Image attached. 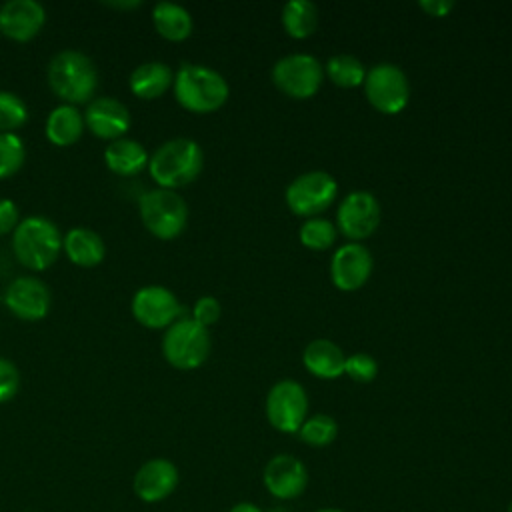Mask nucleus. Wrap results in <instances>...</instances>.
Masks as SVG:
<instances>
[{"mask_svg":"<svg viewBox=\"0 0 512 512\" xmlns=\"http://www.w3.org/2000/svg\"><path fill=\"white\" fill-rule=\"evenodd\" d=\"M46 24V10L36 0H8L0 6V32L16 42H28Z\"/></svg>","mask_w":512,"mask_h":512,"instance_id":"f3484780","label":"nucleus"},{"mask_svg":"<svg viewBox=\"0 0 512 512\" xmlns=\"http://www.w3.org/2000/svg\"><path fill=\"white\" fill-rule=\"evenodd\" d=\"M4 304L20 320H42L52 304L50 288L36 276H18L6 286Z\"/></svg>","mask_w":512,"mask_h":512,"instance_id":"f8f14e48","label":"nucleus"},{"mask_svg":"<svg viewBox=\"0 0 512 512\" xmlns=\"http://www.w3.org/2000/svg\"><path fill=\"white\" fill-rule=\"evenodd\" d=\"M326 74L340 88H356L364 84V78H366V70L362 62L350 54L332 56L326 64Z\"/></svg>","mask_w":512,"mask_h":512,"instance_id":"a878e982","label":"nucleus"},{"mask_svg":"<svg viewBox=\"0 0 512 512\" xmlns=\"http://www.w3.org/2000/svg\"><path fill=\"white\" fill-rule=\"evenodd\" d=\"M418 6H420L426 14L434 16V18H444V16H448V12H450L456 4L450 2V0H420Z\"/></svg>","mask_w":512,"mask_h":512,"instance_id":"f704fd0d","label":"nucleus"},{"mask_svg":"<svg viewBox=\"0 0 512 512\" xmlns=\"http://www.w3.org/2000/svg\"><path fill=\"white\" fill-rule=\"evenodd\" d=\"M20 388V372L16 364L0 356V404L12 400Z\"/></svg>","mask_w":512,"mask_h":512,"instance_id":"2f4dec72","label":"nucleus"},{"mask_svg":"<svg viewBox=\"0 0 512 512\" xmlns=\"http://www.w3.org/2000/svg\"><path fill=\"white\" fill-rule=\"evenodd\" d=\"M28 120L26 102L10 90H0V134H16Z\"/></svg>","mask_w":512,"mask_h":512,"instance_id":"bb28decb","label":"nucleus"},{"mask_svg":"<svg viewBox=\"0 0 512 512\" xmlns=\"http://www.w3.org/2000/svg\"><path fill=\"white\" fill-rule=\"evenodd\" d=\"M372 256L360 242L340 246L330 262V278L342 292H354L366 284L372 274Z\"/></svg>","mask_w":512,"mask_h":512,"instance_id":"4468645a","label":"nucleus"},{"mask_svg":"<svg viewBox=\"0 0 512 512\" xmlns=\"http://www.w3.org/2000/svg\"><path fill=\"white\" fill-rule=\"evenodd\" d=\"M268 512H290V510L284 508V506H276V508H272V510H268Z\"/></svg>","mask_w":512,"mask_h":512,"instance_id":"58836bf2","label":"nucleus"},{"mask_svg":"<svg viewBox=\"0 0 512 512\" xmlns=\"http://www.w3.org/2000/svg\"><path fill=\"white\" fill-rule=\"evenodd\" d=\"M228 512H262V510L252 502H238Z\"/></svg>","mask_w":512,"mask_h":512,"instance_id":"e433bc0d","label":"nucleus"},{"mask_svg":"<svg viewBox=\"0 0 512 512\" xmlns=\"http://www.w3.org/2000/svg\"><path fill=\"white\" fill-rule=\"evenodd\" d=\"M338 228L350 240L368 238L380 222V204L366 190L350 192L338 208Z\"/></svg>","mask_w":512,"mask_h":512,"instance_id":"ddd939ff","label":"nucleus"},{"mask_svg":"<svg viewBox=\"0 0 512 512\" xmlns=\"http://www.w3.org/2000/svg\"><path fill=\"white\" fill-rule=\"evenodd\" d=\"M84 116L72 104H58L46 118V138L54 146H72L84 132Z\"/></svg>","mask_w":512,"mask_h":512,"instance_id":"5701e85b","label":"nucleus"},{"mask_svg":"<svg viewBox=\"0 0 512 512\" xmlns=\"http://www.w3.org/2000/svg\"><path fill=\"white\" fill-rule=\"evenodd\" d=\"M282 24L288 36L302 40L314 34L318 24V10L308 0H290L282 8Z\"/></svg>","mask_w":512,"mask_h":512,"instance_id":"393cba45","label":"nucleus"},{"mask_svg":"<svg viewBox=\"0 0 512 512\" xmlns=\"http://www.w3.org/2000/svg\"><path fill=\"white\" fill-rule=\"evenodd\" d=\"M364 92L368 102L382 114H398L410 98L406 74L394 64H378L366 72Z\"/></svg>","mask_w":512,"mask_h":512,"instance_id":"6e6552de","label":"nucleus"},{"mask_svg":"<svg viewBox=\"0 0 512 512\" xmlns=\"http://www.w3.org/2000/svg\"><path fill=\"white\" fill-rule=\"evenodd\" d=\"M26 160V148L18 134H0V180L14 176Z\"/></svg>","mask_w":512,"mask_h":512,"instance_id":"c756f323","label":"nucleus"},{"mask_svg":"<svg viewBox=\"0 0 512 512\" xmlns=\"http://www.w3.org/2000/svg\"><path fill=\"white\" fill-rule=\"evenodd\" d=\"M302 362L306 370L318 378L330 380L344 374V362L346 356L338 344L326 338L312 340L302 354Z\"/></svg>","mask_w":512,"mask_h":512,"instance_id":"4be33fe9","label":"nucleus"},{"mask_svg":"<svg viewBox=\"0 0 512 512\" xmlns=\"http://www.w3.org/2000/svg\"><path fill=\"white\" fill-rule=\"evenodd\" d=\"M298 434H300L302 442H306L308 446L320 448V446H328L336 438L338 424L328 414H314L304 420Z\"/></svg>","mask_w":512,"mask_h":512,"instance_id":"cd10ccee","label":"nucleus"},{"mask_svg":"<svg viewBox=\"0 0 512 512\" xmlns=\"http://www.w3.org/2000/svg\"><path fill=\"white\" fill-rule=\"evenodd\" d=\"M314 512H344V510H338V508H318Z\"/></svg>","mask_w":512,"mask_h":512,"instance_id":"4c0bfd02","label":"nucleus"},{"mask_svg":"<svg viewBox=\"0 0 512 512\" xmlns=\"http://www.w3.org/2000/svg\"><path fill=\"white\" fill-rule=\"evenodd\" d=\"M148 152L134 138H118L112 140L104 150V162L110 172L118 176H136L144 168H148Z\"/></svg>","mask_w":512,"mask_h":512,"instance_id":"412c9836","label":"nucleus"},{"mask_svg":"<svg viewBox=\"0 0 512 512\" xmlns=\"http://www.w3.org/2000/svg\"><path fill=\"white\" fill-rule=\"evenodd\" d=\"M174 96L178 104L196 114H210L222 108L230 88L224 76L202 64H182L174 74Z\"/></svg>","mask_w":512,"mask_h":512,"instance_id":"7ed1b4c3","label":"nucleus"},{"mask_svg":"<svg viewBox=\"0 0 512 512\" xmlns=\"http://www.w3.org/2000/svg\"><path fill=\"white\" fill-rule=\"evenodd\" d=\"M130 310L138 324L152 330L168 328L182 314V306L176 294L160 284H148L138 288L132 296Z\"/></svg>","mask_w":512,"mask_h":512,"instance_id":"9b49d317","label":"nucleus"},{"mask_svg":"<svg viewBox=\"0 0 512 512\" xmlns=\"http://www.w3.org/2000/svg\"><path fill=\"white\" fill-rule=\"evenodd\" d=\"M62 234L46 216H28L20 220L12 234L16 260L28 270H46L62 252Z\"/></svg>","mask_w":512,"mask_h":512,"instance_id":"20e7f679","label":"nucleus"},{"mask_svg":"<svg viewBox=\"0 0 512 512\" xmlns=\"http://www.w3.org/2000/svg\"><path fill=\"white\" fill-rule=\"evenodd\" d=\"M344 374H348L358 384L372 382L376 378V374H378V362L370 354L356 352L352 356H346Z\"/></svg>","mask_w":512,"mask_h":512,"instance_id":"7c9ffc66","label":"nucleus"},{"mask_svg":"<svg viewBox=\"0 0 512 512\" xmlns=\"http://www.w3.org/2000/svg\"><path fill=\"white\" fill-rule=\"evenodd\" d=\"M152 22L156 32L170 40V42H182L192 34L194 22L190 12L174 2H158L152 8Z\"/></svg>","mask_w":512,"mask_h":512,"instance_id":"b1692460","label":"nucleus"},{"mask_svg":"<svg viewBox=\"0 0 512 512\" xmlns=\"http://www.w3.org/2000/svg\"><path fill=\"white\" fill-rule=\"evenodd\" d=\"M272 80L286 96L306 100L318 92L324 80V68L310 54H290L274 64Z\"/></svg>","mask_w":512,"mask_h":512,"instance_id":"0eeeda50","label":"nucleus"},{"mask_svg":"<svg viewBox=\"0 0 512 512\" xmlns=\"http://www.w3.org/2000/svg\"><path fill=\"white\" fill-rule=\"evenodd\" d=\"M162 354L166 362L178 370H194L202 366L210 354L208 328L192 318H178L162 336Z\"/></svg>","mask_w":512,"mask_h":512,"instance_id":"423d86ee","label":"nucleus"},{"mask_svg":"<svg viewBox=\"0 0 512 512\" xmlns=\"http://www.w3.org/2000/svg\"><path fill=\"white\" fill-rule=\"evenodd\" d=\"M138 212L144 228L160 240H174L184 232L188 222L184 198L168 188L146 190L138 198Z\"/></svg>","mask_w":512,"mask_h":512,"instance_id":"39448f33","label":"nucleus"},{"mask_svg":"<svg viewBox=\"0 0 512 512\" xmlns=\"http://www.w3.org/2000/svg\"><path fill=\"white\" fill-rule=\"evenodd\" d=\"M48 84L62 104L90 102L98 86V70L90 56L80 50H62L48 64Z\"/></svg>","mask_w":512,"mask_h":512,"instance_id":"f03ea898","label":"nucleus"},{"mask_svg":"<svg viewBox=\"0 0 512 512\" xmlns=\"http://www.w3.org/2000/svg\"><path fill=\"white\" fill-rule=\"evenodd\" d=\"M220 302L214 298V296H202L194 302V308H192V320L198 322L200 326L208 328L212 324L218 322L220 318Z\"/></svg>","mask_w":512,"mask_h":512,"instance_id":"473e14b6","label":"nucleus"},{"mask_svg":"<svg viewBox=\"0 0 512 512\" xmlns=\"http://www.w3.org/2000/svg\"><path fill=\"white\" fill-rule=\"evenodd\" d=\"M174 82V72L168 64L160 60H150L138 64L128 78V86L134 96L142 100L160 98Z\"/></svg>","mask_w":512,"mask_h":512,"instance_id":"aec40b11","label":"nucleus"},{"mask_svg":"<svg viewBox=\"0 0 512 512\" xmlns=\"http://www.w3.org/2000/svg\"><path fill=\"white\" fill-rule=\"evenodd\" d=\"M336 180L322 170L300 174L286 188V204L298 216H314L324 212L336 198Z\"/></svg>","mask_w":512,"mask_h":512,"instance_id":"9d476101","label":"nucleus"},{"mask_svg":"<svg viewBox=\"0 0 512 512\" xmlns=\"http://www.w3.org/2000/svg\"><path fill=\"white\" fill-rule=\"evenodd\" d=\"M266 418L280 432H298L308 418L306 390L296 380L276 382L266 396Z\"/></svg>","mask_w":512,"mask_h":512,"instance_id":"1a4fd4ad","label":"nucleus"},{"mask_svg":"<svg viewBox=\"0 0 512 512\" xmlns=\"http://www.w3.org/2000/svg\"><path fill=\"white\" fill-rule=\"evenodd\" d=\"M506 512H512V502L508 504V510H506Z\"/></svg>","mask_w":512,"mask_h":512,"instance_id":"ea45409f","label":"nucleus"},{"mask_svg":"<svg viewBox=\"0 0 512 512\" xmlns=\"http://www.w3.org/2000/svg\"><path fill=\"white\" fill-rule=\"evenodd\" d=\"M62 250L68 260L82 268H92L104 260L106 246L98 232L84 226H74L62 240Z\"/></svg>","mask_w":512,"mask_h":512,"instance_id":"6ab92c4d","label":"nucleus"},{"mask_svg":"<svg viewBox=\"0 0 512 512\" xmlns=\"http://www.w3.org/2000/svg\"><path fill=\"white\" fill-rule=\"evenodd\" d=\"M262 480L274 498L294 500L308 486V470L296 456L278 454L266 462Z\"/></svg>","mask_w":512,"mask_h":512,"instance_id":"2eb2a0df","label":"nucleus"},{"mask_svg":"<svg viewBox=\"0 0 512 512\" xmlns=\"http://www.w3.org/2000/svg\"><path fill=\"white\" fill-rule=\"evenodd\" d=\"M204 166V152L192 138H172L160 144L148 160V172L158 188L176 190L198 178Z\"/></svg>","mask_w":512,"mask_h":512,"instance_id":"f257e3e1","label":"nucleus"},{"mask_svg":"<svg viewBox=\"0 0 512 512\" xmlns=\"http://www.w3.org/2000/svg\"><path fill=\"white\" fill-rule=\"evenodd\" d=\"M20 224V212L14 200L0 198V236L14 232Z\"/></svg>","mask_w":512,"mask_h":512,"instance_id":"72a5a7b5","label":"nucleus"},{"mask_svg":"<svg viewBox=\"0 0 512 512\" xmlns=\"http://www.w3.org/2000/svg\"><path fill=\"white\" fill-rule=\"evenodd\" d=\"M178 486V468L166 458L144 462L134 474V492L144 502H160Z\"/></svg>","mask_w":512,"mask_h":512,"instance_id":"a211bd4d","label":"nucleus"},{"mask_svg":"<svg viewBox=\"0 0 512 512\" xmlns=\"http://www.w3.org/2000/svg\"><path fill=\"white\" fill-rule=\"evenodd\" d=\"M104 6L114 10H132L140 6V0H112V2H104Z\"/></svg>","mask_w":512,"mask_h":512,"instance_id":"c9c22d12","label":"nucleus"},{"mask_svg":"<svg viewBox=\"0 0 512 512\" xmlns=\"http://www.w3.org/2000/svg\"><path fill=\"white\" fill-rule=\"evenodd\" d=\"M84 126L102 140H118L130 128V112L124 102L112 96H98L92 98L82 112Z\"/></svg>","mask_w":512,"mask_h":512,"instance_id":"dca6fc26","label":"nucleus"},{"mask_svg":"<svg viewBox=\"0 0 512 512\" xmlns=\"http://www.w3.org/2000/svg\"><path fill=\"white\" fill-rule=\"evenodd\" d=\"M336 240V228L330 220L310 218L300 226V242L310 250H328Z\"/></svg>","mask_w":512,"mask_h":512,"instance_id":"c85d7f7f","label":"nucleus"}]
</instances>
